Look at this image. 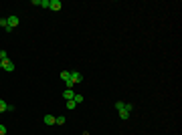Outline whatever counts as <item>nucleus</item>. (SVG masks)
Segmentation results:
<instances>
[{
	"label": "nucleus",
	"instance_id": "1",
	"mask_svg": "<svg viewBox=\"0 0 182 135\" xmlns=\"http://www.w3.org/2000/svg\"><path fill=\"white\" fill-rule=\"evenodd\" d=\"M81 81H83L81 73H77V71H71V83L77 85V83H81Z\"/></svg>",
	"mask_w": 182,
	"mask_h": 135
},
{
	"label": "nucleus",
	"instance_id": "2",
	"mask_svg": "<svg viewBox=\"0 0 182 135\" xmlns=\"http://www.w3.org/2000/svg\"><path fill=\"white\" fill-rule=\"evenodd\" d=\"M2 71H14V65H12V60L10 59L2 60Z\"/></svg>",
	"mask_w": 182,
	"mask_h": 135
},
{
	"label": "nucleus",
	"instance_id": "3",
	"mask_svg": "<svg viewBox=\"0 0 182 135\" xmlns=\"http://www.w3.org/2000/svg\"><path fill=\"white\" fill-rule=\"evenodd\" d=\"M61 6H63V4H61V0H51V4H49V8L55 10V12H57V10H61Z\"/></svg>",
	"mask_w": 182,
	"mask_h": 135
},
{
	"label": "nucleus",
	"instance_id": "4",
	"mask_svg": "<svg viewBox=\"0 0 182 135\" xmlns=\"http://www.w3.org/2000/svg\"><path fill=\"white\" fill-rule=\"evenodd\" d=\"M6 22H8L10 28H16V26H18V16H8V18H6Z\"/></svg>",
	"mask_w": 182,
	"mask_h": 135
},
{
	"label": "nucleus",
	"instance_id": "5",
	"mask_svg": "<svg viewBox=\"0 0 182 135\" xmlns=\"http://www.w3.org/2000/svg\"><path fill=\"white\" fill-rule=\"evenodd\" d=\"M63 97H65V101H71L75 97V91L73 89H65V91H63Z\"/></svg>",
	"mask_w": 182,
	"mask_h": 135
},
{
	"label": "nucleus",
	"instance_id": "6",
	"mask_svg": "<svg viewBox=\"0 0 182 135\" xmlns=\"http://www.w3.org/2000/svg\"><path fill=\"white\" fill-rule=\"evenodd\" d=\"M61 79H63L65 83H69V81H71V71H61Z\"/></svg>",
	"mask_w": 182,
	"mask_h": 135
},
{
	"label": "nucleus",
	"instance_id": "7",
	"mask_svg": "<svg viewBox=\"0 0 182 135\" xmlns=\"http://www.w3.org/2000/svg\"><path fill=\"white\" fill-rule=\"evenodd\" d=\"M43 121H45V125H55V117L53 115H45Z\"/></svg>",
	"mask_w": 182,
	"mask_h": 135
},
{
	"label": "nucleus",
	"instance_id": "8",
	"mask_svg": "<svg viewBox=\"0 0 182 135\" xmlns=\"http://www.w3.org/2000/svg\"><path fill=\"white\" fill-rule=\"evenodd\" d=\"M55 123H57V125H65V115H61V117H55Z\"/></svg>",
	"mask_w": 182,
	"mask_h": 135
},
{
	"label": "nucleus",
	"instance_id": "9",
	"mask_svg": "<svg viewBox=\"0 0 182 135\" xmlns=\"http://www.w3.org/2000/svg\"><path fill=\"white\" fill-rule=\"evenodd\" d=\"M119 117H122V119H130V113H128L125 109H122V111H119Z\"/></svg>",
	"mask_w": 182,
	"mask_h": 135
},
{
	"label": "nucleus",
	"instance_id": "10",
	"mask_svg": "<svg viewBox=\"0 0 182 135\" xmlns=\"http://www.w3.org/2000/svg\"><path fill=\"white\" fill-rule=\"evenodd\" d=\"M6 107H8V103H6V101H2V99H0V113H2V111H6Z\"/></svg>",
	"mask_w": 182,
	"mask_h": 135
},
{
	"label": "nucleus",
	"instance_id": "11",
	"mask_svg": "<svg viewBox=\"0 0 182 135\" xmlns=\"http://www.w3.org/2000/svg\"><path fill=\"white\" fill-rule=\"evenodd\" d=\"M75 107H77V103H75L73 99H71V101H67V109H75Z\"/></svg>",
	"mask_w": 182,
	"mask_h": 135
},
{
	"label": "nucleus",
	"instance_id": "12",
	"mask_svg": "<svg viewBox=\"0 0 182 135\" xmlns=\"http://www.w3.org/2000/svg\"><path fill=\"white\" fill-rule=\"evenodd\" d=\"M124 107H125V103H124V101H117V103H116V109H117V111H122Z\"/></svg>",
	"mask_w": 182,
	"mask_h": 135
},
{
	"label": "nucleus",
	"instance_id": "13",
	"mask_svg": "<svg viewBox=\"0 0 182 135\" xmlns=\"http://www.w3.org/2000/svg\"><path fill=\"white\" fill-rule=\"evenodd\" d=\"M49 4H51V0H41V4H39V6H43V8H49Z\"/></svg>",
	"mask_w": 182,
	"mask_h": 135
},
{
	"label": "nucleus",
	"instance_id": "14",
	"mask_svg": "<svg viewBox=\"0 0 182 135\" xmlns=\"http://www.w3.org/2000/svg\"><path fill=\"white\" fill-rule=\"evenodd\" d=\"M8 59V55H6V51H2V49H0V60H6Z\"/></svg>",
	"mask_w": 182,
	"mask_h": 135
},
{
	"label": "nucleus",
	"instance_id": "15",
	"mask_svg": "<svg viewBox=\"0 0 182 135\" xmlns=\"http://www.w3.org/2000/svg\"><path fill=\"white\" fill-rule=\"evenodd\" d=\"M73 101H75V103H83V95H75Z\"/></svg>",
	"mask_w": 182,
	"mask_h": 135
},
{
	"label": "nucleus",
	"instance_id": "16",
	"mask_svg": "<svg viewBox=\"0 0 182 135\" xmlns=\"http://www.w3.org/2000/svg\"><path fill=\"white\" fill-rule=\"evenodd\" d=\"M124 109H125V111H128V113H130V111H132V109H134V105H132V103H125V107H124Z\"/></svg>",
	"mask_w": 182,
	"mask_h": 135
},
{
	"label": "nucleus",
	"instance_id": "17",
	"mask_svg": "<svg viewBox=\"0 0 182 135\" xmlns=\"http://www.w3.org/2000/svg\"><path fill=\"white\" fill-rule=\"evenodd\" d=\"M0 135H6V127L4 125H0Z\"/></svg>",
	"mask_w": 182,
	"mask_h": 135
},
{
	"label": "nucleus",
	"instance_id": "18",
	"mask_svg": "<svg viewBox=\"0 0 182 135\" xmlns=\"http://www.w3.org/2000/svg\"><path fill=\"white\" fill-rule=\"evenodd\" d=\"M0 71H2V60H0Z\"/></svg>",
	"mask_w": 182,
	"mask_h": 135
},
{
	"label": "nucleus",
	"instance_id": "19",
	"mask_svg": "<svg viewBox=\"0 0 182 135\" xmlns=\"http://www.w3.org/2000/svg\"><path fill=\"white\" fill-rule=\"evenodd\" d=\"M0 22H2V16H0Z\"/></svg>",
	"mask_w": 182,
	"mask_h": 135
}]
</instances>
